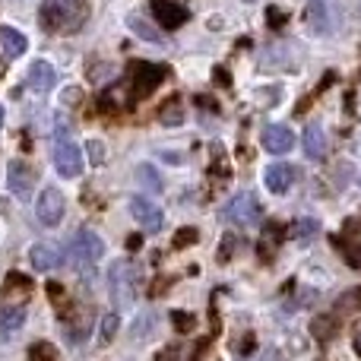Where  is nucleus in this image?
<instances>
[{
    "mask_svg": "<svg viewBox=\"0 0 361 361\" xmlns=\"http://www.w3.org/2000/svg\"><path fill=\"white\" fill-rule=\"evenodd\" d=\"M89 19L86 0H44L42 13H38V25L51 35H70V32L82 29Z\"/></svg>",
    "mask_w": 361,
    "mask_h": 361,
    "instance_id": "nucleus-1",
    "label": "nucleus"
},
{
    "mask_svg": "<svg viewBox=\"0 0 361 361\" xmlns=\"http://www.w3.org/2000/svg\"><path fill=\"white\" fill-rule=\"evenodd\" d=\"M102 254H105V241H102L92 228H80L73 235V241H70V263H73L80 273L95 267V263L102 260Z\"/></svg>",
    "mask_w": 361,
    "mask_h": 361,
    "instance_id": "nucleus-2",
    "label": "nucleus"
},
{
    "mask_svg": "<svg viewBox=\"0 0 361 361\" xmlns=\"http://www.w3.org/2000/svg\"><path fill=\"white\" fill-rule=\"evenodd\" d=\"M165 73H169V70H165L162 63H146V61L130 63V76H127V80H130L133 99H146V95H152L156 86H162Z\"/></svg>",
    "mask_w": 361,
    "mask_h": 361,
    "instance_id": "nucleus-3",
    "label": "nucleus"
},
{
    "mask_svg": "<svg viewBox=\"0 0 361 361\" xmlns=\"http://www.w3.org/2000/svg\"><path fill=\"white\" fill-rule=\"evenodd\" d=\"M54 169L61 178H80L82 171V152L67 133L57 127V137H54Z\"/></svg>",
    "mask_w": 361,
    "mask_h": 361,
    "instance_id": "nucleus-4",
    "label": "nucleus"
},
{
    "mask_svg": "<svg viewBox=\"0 0 361 361\" xmlns=\"http://www.w3.org/2000/svg\"><path fill=\"white\" fill-rule=\"evenodd\" d=\"M108 282H111V295L118 301V307L130 305L133 295H137V267L130 260H118L108 273Z\"/></svg>",
    "mask_w": 361,
    "mask_h": 361,
    "instance_id": "nucleus-5",
    "label": "nucleus"
},
{
    "mask_svg": "<svg viewBox=\"0 0 361 361\" xmlns=\"http://www.w3.org/2000/svg\"><path fill=\"white\" fill-rule=\"evenodd\" d=\"M225 219H228V222H235V225L250 228V225H260L263 222V209H260V203H257L254 193H238V197L225 206Z\"/></svg>",
    "mask_w": 361,
    "mask_h": 361,
    "instance_id": "nucleus-6",
    "label": "nucleus"
},
{
    "mask_svg": "<svg viewBox=\"0 0 361 361\" xmlns=\"http://www.w3.org/2000/svg\"><path fill=\"white\" fill-rule=\"evenodd\" d=\"M35 169H32L29 162H23V159H16V162H10V169H6V184H10V190L16 193L19 200H29L32 190H35Z\"/></svg>",
    "mask_w": 361,
    "mask_h": 361,
    "instance_id": "nucleus-7",
    "label": "nucleus"
},
{
    "mask_svg": "<svg viewBox=\"0 0 361 361\" xmlns=\"http://www.w3.org/2000/svg\"><path fill=\"white\" fill-rule=\"evenodd\" d=\"M35 216H38V222L48 225V228H54L63 219V193L57 190V187H44L42 190V197H38V203H35Z\"/></svg>",
    "mask_w": 361,
    "mask_h": 361,
    "instance_id": "nucleus-8",
    "label": "nucleus"
},
{
    "mask_svg": "<svg viewBox=\"0 0 361 361\" xmlns=\"http://www.w3.org/2000/svg\"><path fill=\"white\" fill-rule=\"evenodd\" d=\"M130 212H133V219H137V222L143 225V231H149V235L162 231L165 216H162V209H159V206L152 203V200H146V197H133V200H130Z\"/></svg>",
    "mask_w": 361,
    "mask_h": 361,
    "instance_id": "nucleus-9",
    "label": "nucleus"
},
{
    "mask_svg": "<svg viewBox=\"0 0 361 361\" xmlns=\"http://www.w3.org/2000/svg\"><path fill=\"white\" fill-rule=\"evenodd\" d=\"M152 16H156V23L162 25V29H180V25L190 19V13L184 10L180 4L175 0H152Z\"/></svg>",
    "mask_w": 361,
    "mask_h": 361,
    "instance_id": "nucleus-10",
    "label": "nucleus"
},
{
    "mask_svg": "<svg viewBox=\"0 0 361 361\" xmlns=\"http://www.w3.org/2000/svg\"><path fill=\"white\" fill-rule=\"evenodd\" d=\"M29 260H32V267H35L38 273H51V269H57L63 263V250L57 247V244H51V241H42V244H35V247L29 250Z\"/></svg>",
    "mask_w": 361,
    "mask_h": 361,
    "instance_id": "nucleus-11",
    "label": "nucleus"
},
{
    "mask_svg": "<svg viewBox=\"0 0 361 361\" xmlns=\"http://www.w3.org/2000/svg\"><path fill=\"white\" fill-rule=\"evenodd\" d=\"M292 146H295V133L288 130V127L269 124L267 130H263V149L273 152V156H286Z\"/></svg>",
    "mask_w": 361,
    "mask_h": 361,
    "instance_id": "nucleus-12",
    "label": "nucleus"
},
{
    "mask_svg": "<svg viewBox=\"0 0 361 361\" xmlns=\"http://www.w3.org/2000/svg\"><path fill=\"white\" fill-rule=\"evenodd\" d=\"M54 82H57V73L48 61H35L29 67V73H25V86H29L32 92H48Z\"/></svg>",
    "mask_w": 361,
    "mask_h": 361,
    "instance_id": "nucleus-13",
    "label": "nucleus"
},
{
    "mask_svg": "<svg viewBox=\"0 0 361 361\" xmlns=\"http://www.w3.org/2000/svg\"><path fill=\"white\" fill-rule=\"evenodd\" d=\"M292 180H295V169L292 165H286V162L269 165L267 175H263V184H267L269 193H286L288 187H292Z\"/></svg>",
    "mask_w": 361,
    "mask_h": 361,
    "instance_id": "nucleus-14",
    "label": "nucleus"
},
{
    "mask_svg": "<svg viewBox=\"0 0 361 361\" xmlns=\"http://www.w3.org/2000/svg\"><path fill=\"white\" fill-rule=\"evenodd\" d=\"M305 23H307V29L320 32V35H326V32H330V10H326L324 0H311V4H307Z\"/></svg>",
    "mask_w": 361,
    "mask_h": 361,
    "instance_id": "nucleus-15",
    "label": "nucleus"
},
{
    "mask_svg": "<svg viewBox=\"0 0 361 361\" xmlns=\"http://www.w3.org/2000/svg\"><path fill=\"white\" fill-rule=\"evenodd\" d=\"M23 324H25V307H16V305L0 307V336H13V333H19Z\"/></svg>",
    "mask_w": 361,
    "mask_h": 361,
    "instance_id": "nucleus-16",
    "label": "nucleus"
},
{
    "mask_svg": "<svg viewBox=\"0 0 361 361\" xmlns=\"http://www.w3.org/2000/svg\"><path fill=\"white\" fill-rule=\"evenodd\" d=\"M0 48H4L6 57H19V54H25L29 42H25V35L19 29H13V25H4V29H0Z\"/></svg>",
    "mask_w": 361,
    "mask_h": 361,
    "instance_id": "nucleus-17",
    "label": "nucleus"
},
{
    "mask_svg": "<svg viewBox=\"0 0 361 361\" xmlns=\"http://www.w3.org/2000/svg\"><path fill=\"white\" fill-rule=\"evenodd\" d=\"M305 152H307V159H324L326 156V133H324V127L320 124H307Z\"/></svg>",
    "mask_w": 361,
    "mask_h": 361,
    "instance_id": "nucleus-18",
    "label": "nucleus"
},
{
    "mask_svg": "<svg viewBox=\"0 0 361 361\" xmlns=\"http://www.w3.org/2000/svg\"><path fill=\"white\" fill-rule=\"evenodd\" d=\"M127 25H130L133 32H137L140 38H146V42H152V44H162V35H159V29L152 23H146L140 13H133V16H127Z\"/></svg>",
    "mask_w": 361,
    "mask_h": 361,
    "instance_id": "nucleus-19",
    "label": "nucleus"
},
{
    "mask_svg": "<svg viewBox=\"0 0 361 361\" xmlns=\"http://www.w3.org/2000/svg\"><path fill=\"white\" fill-rule=\"evenodd\" d=\"M137 180H140V187H143V190L162 193V178H159V171L152 169V165H140V169H137Z\"/></svg>",
    "mask_w": 361,
    "mask_h": 361,
    "instance_id": "nucleus-20",
    "label": "nucleus"
},
{
    "mask_svg": "<svg viewBox=\"0 0 361 361\" xmlns=\"http://www.w3.org/2000/svg\"><path fill=\"white\" fill-rule=\"evenodd\" d=\"M317 231H320V222H317V219H298V222L288 228V235L298 238V241H307V238H314Z\"/></svg>",
    "mask_w": 361,
    "mask_h": 361,
    "instance_id": "nucleus-21",
    "label": "nucleus"
},
{
    "mask_svg": "<svg viewBox=\"0 0 361 361\" xmlns=\"http://www.w3.org/2000/svg\"><path fill=\"white\" fill-rule=\"evenodd\" d=\"M159 121H162V124H169V127L184 124V111H180V99L165 102V105H162V114H159Z\"/></svg>",
    "mask_w": 361,
    "mask_h": 361,
    "instance_id": "nucleus-22",
    "label": "nucleus"
},
{
    "mask_svg": "<svg viewBox=\"0 0 361 361\" xmlns=\"http://www.w3.org/2000/svg\"><path fill=\"white\" fill-rule=\"evenodd\" d=\"M311 333L320 339V343H326V339H333V333H336V320L333 317H317L311 326Z\"/></svg>",
    "mask_w": 361,
    "mask_h": 361,
    "instance_id": "nucleus-23",
    "label": "nucleus"
},
{
    "mask_svg": "<svg viewBox=\"0 0 361 361\" xmlns=\"http://www.w3.org/2000/svg\"><path fill=\"white\" fill-rule=\"evenodd\" d=\"M118 324H121L118 314H108V317L102 320V330H99V343L102 345H108L114 339V333H118Z\"/></svg>",
    "mask_w": 361,
    "mask_h": 361,
    "instance_id": "nucleus-24",
    "label": "nucleus"
},
{
    "mask_svg": "<svg viewBox=\"0 0 361 361\" xmlns=\"http://www.w3.org/2000/svg\"><path fill=\"white\" fill-rule=\"evenodd\" d=\"M175 244L178 250H184V247H190V244H197V228H178V235H175Z\"/></svg>",
    "mask_w": 361,
    "mask_h": 361,
    "instance_id": "nucleus-25",
    "label": "nucleus"
},
{
    "mask_svg": "<svg viewBox=\"0 0 361 361\" xmlns=\"http://www.w3.org/2000/svg\"><path fill=\"white\" fill-rule=\"evenodd\" d=\"M282 241V225H269L267 231H263V247H276V244Z\"/></svg>",
    "mask_w": 361,
    "mask_h": 361,
    "instance_id": "nucleus-26",
    "label": "nucleus"
},
{
    "mask_svg": "<svg viewBox=\"0 0 361 361\" xmlns=\"http://www.w3.org/2000/svg\"><path fill=\"white\" fill-rule=\"evenodd\" d=\"M171 320H175V330L178 333H187L193 326V314H187V311H175V314H171Z\"/></svg>",
    "mask_w": 361,
    "mask_h": 361,
    "instance_id": "nucleus-27",
    "label": "nucleus"
},
{
    "mask_svg": "<svg viewBox=\"0 0 361 361\" xmlns=\"http://www.w3.org/2000/svg\"><path fill=\"white\" fill-rule=\"evenodd\" d=\"M235 235H225V241H222V254H219V260H228L231 254H235Z\"/></svg>",
    "mask_w": 361,
    "mask_h": 361,
    "instance_id": "nucleus-28",
    "label": "nucleus"
},
{
    "mask_svg": "<svg viewBox=\"0 0 361 361\" xmlns=\"http://www.w3.org/2000/svg\"><path fill=\"white\" fill-rule=\"evenodd\" d=\"M32 358H54V352H51V345L48 343H38V345H32Z\"/></svg>",
    "mask_w": 361,
    "mask_h": 361,
    "instance_id": "nucleus-29",
    "label": "nucleus"
},
{
    "mask_svg": "<svg viewBox=\"0 0 361 361\" xmlns=\"http://www.w3.org/2000/svg\"><path fill=\"white\" fill-rule=\"evenodd\" d=\"M345 260H349L352 267H361V244H358V247H349V250H345Z\"/></svg>",
    "mask_w": 361,
    "mask_h": 361,
    "instance_id": "nucleus-30",
    "label": "nucleus"
},
{
    "mask_svg": "<svg viewBox=\"0 0 361 361\" xmlns=\"http://www.w3.org/2000/svg\"><path fill=\"white\" fill-rule=\"evenodd\" d=\"M267 19H269V23H273V25H282V23H286V16H282V13L276 10V6H273V10L267 13Z\"/></svg>",
    "mask_w": 361,
    "mask_h": 361,
    "instance_id": "nucleus-31",
    "label": "nucleus"
},
{
    "mask_svg": "<svg viewBox=\"0 0 361 361\" xmlns=\"http://www.w3.org/2000/svg\"><path fill=\"white\" fill-rule=\"evenodd\" d=\"M89 156H92L95 162H102V143H89Z\"/></svg>",
    "mask_w": 361,
    "mask_h": 361,
    "instance_id": "nucleus-32",
    "label": "nucleus"
},
{
    "mask_svg": "<svg viewBox=\"0 0 361 361\" xmlns=\"http://www.w3.org/2000/svg\"><path fill=\"white\" fill-rule=\"evenodd\" d=\"M250 345H254V336L241 339V349H238V352H241V355H250V352H254V349H250Z\"/></svg>",
    "mask_w": 361,
    "mask_h": 361,
    "instance_id": "nucleus-33",
    "label": "nucleus"
},
{
    "mask_svg": "<svg viewBox=\"0 0 361 361\" xmlns=\"http://www.w3.org/2000/svg\"><path fill=\"white\" fill-rule=\"evenodd\" d=\"M127 247H130V250H137V247H140V235H130V241H127Z\"/></svg>",
    "mask_w": 361,
    "mask_h": 361,
    "instance_id": "nucleus-34",
    "label": "nucleus"
},
{
    "mask_svg": "<svg viewBox=\"0 0 361 361\" xmlns=\"http://www.w3.org/2000/svg\"><path fill=\"white\" fill-rule=\"evenodd\" d=\"M48 292H51V295H63V288L57 286V282H51V286H48Z\"/></svg>",
    "mask_w": 361,
    "mask_h": 361,
    "instance_id": "nucleus-35",
    "label": "nucleus"
},
{
    "mask_svg": "<svg viewBox=\"0 0 361 361\" xmlns=\"http://www.w3.org/2000/svg\"><path fill=\"white\" fill-rule=\"evenodd\" d=\"M355 349H358V355H361V330L355 333Z\"/></svg>",
    "mask_w": 361,
    "mask_h": 361,
    "instance_id": "nucleus-36",
    "label": "nucleus"
},
{
    "mask_svg": "<svg viewBox=\"0 0 361 361\" xmlns=\"http://www.w3.org/2000/svg\"><path fill=\"white\" fill-rule=\"evenodd\" d=\"M0 127H4V105H0Z\"/></svg>",
    "mask_w": 361,
    "mask_h": 361,
    "instance_id": "nucleus-37",
    "label": "nucleus"
},
{
    "mask_svg": "<svg viewBox=\"0 0 361 361\" xmlns=\"http://www.w3.org/2000/svg\"><path fill=\"white\" fill-rule=\"evenodd\" d=\"M244 4H254V0H244Z\"/></svg>",
    "mask_w": 361,
    "mask_h": 361,
    "instance_id": "nucleus-38",
    "label": "nucleus"
}]
</instances>
